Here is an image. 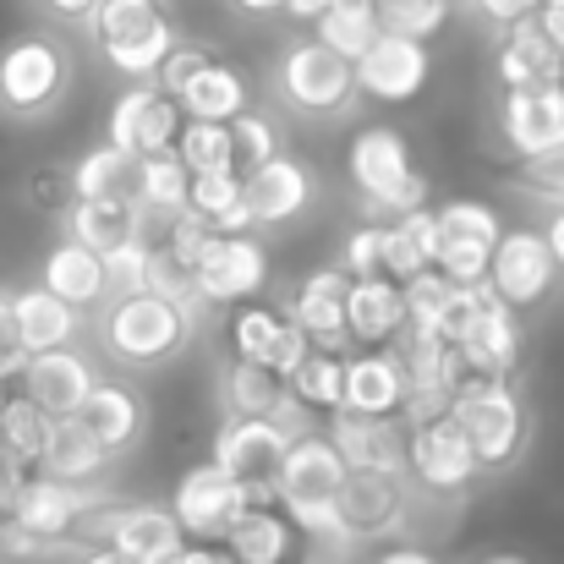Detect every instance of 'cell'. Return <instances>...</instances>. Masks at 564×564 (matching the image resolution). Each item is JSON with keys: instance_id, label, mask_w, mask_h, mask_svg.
Here are the masks:
<instances>
[{"instance_id": "obj_34", "label": "cell", "mask_w": 564, "mask_h": 564, "mask_svg": "<svg viewBox=\"0 0 564 564\" xmlns=\"http://www.w3.org/2000/svg\"><path fill=\"white\" fill-rule=\"evenodd\" d=\"M187 208L214 230V236H247V203H241V171H208L187 182Z\"/></svg>"}, {"instance_id": "obj_15", "label": "cell", "mask_w": 564, "mask_h": 564, "mask_svg": "<svg viewBox=\"0 0 564 564\" xmlns=\"http://www.w3.org/2000/svg\"><path fill=\"white\" fill-rule=\"evenodd\" d=\"M307 351H313L307 335H302L285 313H274V307H263V302H241V307L230 313V357H236V362H258V368H269V373L291 378L302 368Z\"/></svg>"}, {"instance_id": "obj_64", "label": "cell", "mask_w": 564, "mask_h": 564, "mask_svg": "<svg viewBox=\"0 0 564 564\" xmlns=\"http://www.w3.org/2000/svg\"><path fill=\"white\" fill-rule=\"evenodd\" d=\"M362 6H378V0H362Z\"/></svg>"}, {"instance_id": "obj_55", "label": "cell", "mask_w": 564, "mask_h": 564, "mask_svg": "<svg viewBox=\"0 0 564 564\" xmlns=\"http://www.w3.org/2000/svg\"><path fill=\"white\" fill-rule=\"evenodd\" d=\"M538 236H543V247H549V258H554V269H560V274H564V203H560V208H554V214H549V225H543Z\"/></svg>"}, {"instance_id": "obj_43", "label": "cell", "mask_w": 564, "mask_h": 564, "mask_svg": "<svg viewBox=\"0 0 564 564\" xmlns=\"http://www.w3.org/2000/svg\"><path fill=\"white\" fill-rule=\"evenodd\" d=\"M176 160L187 165V176H208V171H236L230 127H219V121H182V132H176Z\"/></svg>"}, {"instance_id": "obj_17", "label": "cell", "mask_w": 564, "mask_h": 564, "mask_svg": "<svg viewBox=\"0 0 564 564\" xmlns=\"http://www.w3.org/2000/svg\"><path fill=\"white\" fill-rule=\"evenodd\" d=\"M313 197H318V176L291 154H274L269 165L241 176V203H247L252 230H274V225L302 219L313 208Z\"/></svg>"}, {"instance_id": "obj_50", "label": "cell", "mask_w": 564, "mask_h": 564, "mask_svg": "<svg viewBox=\"0 0 564 564\" xmlns=\"http://www.w3.org/2000/svg\"><path fill=\"white\" fill-rule=\"evenodd\" d=\"M516 187L532 192V197H549V203H564V149L543 154V160H527Z\"/></svg>"}, {"instance_id": "obj_12", "label": "cell", "mask_w": 564, "mask_h": 564, "mask_svg": "<svg viewBox=\"0 0 564 564\" xmlns=\"http://www.w3.org/2000/svg\"><path fill=\"white\" fill-rule=\"evenodd\" d=\"M182 105L165 99L154 83H132L116 105H110V149H121L127 160H149V154H171L176 149V132H182Z\"/></svg>"}, {"instance_id": "obj_63", "label": "cell", "mask_w": 564, "mask_h": 564, "mask_svg": "<svg viewBox=\"0 0 564 564\" xmlns=\"http://www.w3.org/2000/svg\"><path fill=\"white\" fill-rule=\"evenodd\" d=\"M6 400H11V389H6V383H0V411H6Z\"/></svg>"}, {"instance_id": "obj_60", "label": "cell", "mask_w": 564, "mask_h": 564, "mask_svg": "<svg viewBox=\"0 0 564 564\" xmlns=\"http://www.w3.org/2000/svg\"><path fill=\"white\" fill-rule=\"evenodd\" d=\"M236 11H247V17H274V11H285V0H230Z\"/></svg>"}, {"instance_id": "obj_36", "label": "cell", "mask_w": 564, "mask_h": 564, "mask_svg": "<svg viewBox=\"0 0 564 564\" xmlns=\"http://www.w3.org/2000/svg\"><path fill=\"white\" fill-rule=\"evenodd\" d=\"M187 165L176 160V149L171 154H149V160H138L132 165V203L143 208V214H160V219H176L182 208H187Z\"/></svg>"}, {"instance_id": "obj_25", "label": "cell", "mask_w": 564, "mask_h": 564, "mask_svg": "<svg viewBox=\"0 0 564 564\" xmlns=\"http://www.w3.org/2000/svg\"><path fill=\"white\" fill-rule=\"evenodd\" d=\"M405 335V296L394 280H351L346 285V340L362 351H389Z\"/></svg>"}, {"instance_id": "obj_58", "label": "cell", "mask_w": 564, "mask_h": 564, "mask_svg": "<svg viewBox=\"0 0 564 564\" xmlns=\"http://www.w3.org/2000/svg\"><path fill=\"white\" fill-rule=\"evenodd\" d=\"M329 6H335V0H285V11H291L296 22H318Z\"/></svg>"}, {"instance_id": "obj_57", "label": "cell", "mask_w": 564, "mask_h": 564, "mask_svg": "<svg viewBox=\"0 0 564 564\" xmlns=\"http://www.w3.org/2000/svg\"><path fill=\"white\" fill-rule=\"evenodd\" d=\"M176 564H236V560H230V554H225L219 543H187Z\"/></svg>"}, {"instance_id": "obj_52", "label": "cell", "mask_w": 564, "mask_h": 564, "mask_svg": "<svg viewBox=\"0 0 564 564\" xmlns=\"http://www.w3.org/2000/svg\"><path fill=\"white\" fill-rule=\"evenodd\" d=\"M538 6L543 0H466V11L477 17V22H488V28H516V22H532L538 17Z\"/></svg>"}, {"instance_id": "obj_45", "label": "cell", "mask_w": 564, "mask_h": 564, "mask_svg": "<svg viewBox=\"0 0 564 564\" xmlns=\"http://www.w3.org/2000/svg\"><path fill=\"white\" fill-rule=\"evenodd\" d=\"M230 149H236V171L247 176V171H258V165H269L280 154V127L269 116L247 110V116L230 121Z\"/></svg>"}, {"instance_id": "obj_44", "label": "cell", "mask_w": 564, "mask_h": 564, "mask_svg": "<svg viewBox=\"0 0 564 564\" xmlns=\"http://www.w3.org/2000/svg\"><path fill=\"white\" fill-rule=\"evenodd\" d=\"M455 0H378L373 17H378V33H394V39H416L427 44L444 22H449Z\"/></svg>"}, {"instance_id": "obj_27", "label": "cell", "mask_w": 564, "mask_h": 564, "mask_svg": "<svg viewBox=\"0 0 564 564\" xmlns=\"http://www.w3.org/2000/svg\"><path fill=\"white\" fill-rule=\"evenodd\" d=\"M455 357H460V378H510L521 362V318L505 302H488L482 318L455 346Z\"/></svg>"}, {"instance_id": "obj_53", "label": "cell", "mask_w": 564, "mask_h": 564, "mask_svg": "<svg viewBox=\"0 0 564 564\" xmlns=\"http://www.w3.org/2000/svg\"><path fill=\"white\" fill-rule=\"evenodd\" d=\"M22 362H28V351L17 346V329H11V307H6V296H0V383H11V378L22 373Z\"/></svg>"}, {"instance_id": "obj_8", "label": "cell", "mask_w": 564, "mask_h": 564, "mask_svg": "<svg viewBox=\"0 0 564 564\" xmlns=\"http://www.w3.org/2000/svg\"><path fill=\"white\" fill-rule=\"evenodd\" d=\"M291 438L269 416H225L214 433V466L247 494V505H274V477L285 466Z\"/></svg>"}, {"instance_id": "obj_46", "label": "cell", "mask_w": 564, "mask_h": 564, "mask_svg": "<svg viewBox=\"0 0 564 564\" xmlns=\"http://www.w3.org/2000/svg\"><path fill=\"white\" fill-rule=\"evenodd\" d=\"M433 219H438L444 230H460V236H477V241H499V236H505L499 208H488V203H477V197H449V203L433 208Z\"/></svg>"}, {"instance_id": "obj_30", "label": "cell", "mask_w": 564, "mask_h": 564, "mask_svg": "<svg viewBox=\"0 0 564 564\" xmlns=\"http://www.w3.org/2000/svg\"><path fill=\"white\" fill-rule=\"evenodd\" d=\"M340 411H357V416H400V411H405V368H400V357H394V351L346 357Z\"/></svg>"}, {"instance_id": "obj_20", "label": "cell", "mask_w": 564, "mask_h": 564, "mask_svg": "<svg viewBox=\"0 0 564 564\" xmlns=\"http://www.w3.org/2000/svg\"><path fill=\"white\" fill-rule=\"evenodd\" d=\"M324 438L335 444L346 471H378V477H405V427L400 416H357L335 411Z\"/></svg>"}, {"instance_id": "obj_56", "label": "cell", "mask_w": 564, "mask_h": 564, "mask_svg": "<svg viewBox=\"0 0 564 564\" xmlns=\"http://www.w3.org/2000/svg\"><path fill=\"white\" fill-rule=\"evenodd\" d=\"M50 17H61V22H88V11L99 6V0H39Z\"/></svg>"}, {"instance_id": "obj_10", "label": "cell", "mask_w": 564, "mask_h": 564, "mask_svg": "<svg viewBox=\"0 0 564 564\" xmlns=\"http://www.w3.org/2000/svg\"><path fill=\"white\" fill-rule=\"evenodd\" d=\"M105 494H94V488H72V482H55V477H22V488H17V499H11V527L17 532H28L44 554L50 549H61L66 538H77V521L99 505Z\"/></svg>"}, {"instance_id": "obj_28", "label": "cell", "mask_w": 564, "mask_h": 564, "mask_svg": "<svg viewBox=\"0 0 564 564\" xmlns=\"http://www.w3.org/2000/svg\"><path fill=\"white\" fill-rule=\"evenodd\" d=\"M494 77L505 94H521V88H543V83H564V55L538 33V22H516L499 33V50H494Z\"/></svg>"}, {"instance_id": "obj_49", "label": "cell", "mask_w": 564, "mask_h": 564, "mask_svg": "<svg viewBox=\"0 0 564 564\" xmlns=\"http://www.w3.org/2000/svg\"><path fill=\"white\" fill-rule=\"evenodd\" d=\"M149 236H138V241H127V247H116V252H105V280H110V291L116 296H132V291H143V274H149Z\"/></svg>"}, {"instance_id": "obj_24", "label": "cell", "mask_w": 564, "mask_h": 564, "mask_svg": "<svg viewBox=\"0 0 564 564\" xmlns=\"http://www.w3.org/2000/svg\"><path fill=\"white\" fill-rule=\"evenodd\" d=\"M405 516V477H378V471H351L340 488V532L346 543L357 538H383Z\"/></svg>"}, {"instance_id": "obj_31", "label": "cell", "mask_w": 564, "mask_h": 564, "mask_svg": "<svg viewBox=\"0 0 564 564\" xmlns=\"http://www.w3.org/2000/svg\"><path fill=\"white\" fill-rule=\"evenodd\" d=\"M39 285L50 291V296H61L66 307H99L105 296H110V280H105V258L99 252H88V247H77V241H55L50 252H44V263H39Z\"/></svg>"}, {"instance_id": "obj_35", "label": "cell", "mask_w": 564, "mask_h": 564, "mask_svg": "<svg viewBox=\"0 0 564 564\" xmlns=\"http://www.w3.org/2000/svg\"><path fill=\"white\" fill-rule=\"evenodd\" d=\"M39 471H44V477H55V482L88 488V482H99V477L110 471V455H105V449H99L77 422H55V433H50V444H44Z\"/></svg>"}, {"instance_id": "obj_33", "label": "cell", "mask_w": 564, "mask_h": 564, "mask_svg": "<svg viewBox=\"0 0 564 564\" xmlns=\"http://www.w3.org/2000/svg\"><path fill=\"white\" fill-rule=\"evenodd\" d=\"M422 269H433V208H411L400 219H383V263H378V274L405 285Z\"/></svg>"}, {"instance_id": "obj_47", "label": "cell", "mask_w": 564, "mask_h": 564, "mask_svg": "<svg viewBox=\"0 0 564 564\" xmlns=\"http://www.w3.org/2000/svg\"><path fill=\"white\" fill-rule=\"evenodd\" d=\"M378 263H383V225L368 219V225H357V230L340 241V263H335V269H340L346 280H383Z\"/></svg>"}, {"instance_id": "obj_7", "label": "cell", "mask_w": 564, "mask_h": 564, "mask_svg": "<svg viewBox=\"0 0 564 564\" xmlns=\"http://www.w3.org/2000/svg\"><path fill=\"white\" fill-rule=\"evenodd\" d=\"M274 99L302 121H335L357 99L351 61H340L318 39H296V44H285V55L274 66Z\"/></svg>"}, {"instance_id": "obj_11", "label": "cell", "mask_w": 564, "mask_h": 564, "mask_svg": "<svg viewBox=\"0 0 564 564\" xmlns=\"http://www.w3.org/2000/svg\"><path fill=\"white\" fill-rule=\"evenodd\" d=\"M165 510L176 516V527H182L187 543H225L230 521L247 510V494L214 460H197V466L182 471V482H176V494H171Z\"/></svg>"}, {"instance_id": "obj_54", "label": "cell", "mask_w": 564, "mask_h": 564, "mask_svg": "<svg viewBox=\"0 0 564 564\" xmlns=\"http://www.w3.org/2000/svg\"><path fill=\"white\" fill-rule=\"evenodd\" d=\"M532 22H538V33H543V39H549V44L564 55V0H543Z\"/></svg>"}, {"instance_id": "obj_22", "label": "cell", "mask_w": 564, "mask_h": 564, "mask_svg": "<svg viewBox=\"0 0 564 564\" xmlns=\"http://www.w3.org/2000/svg\"><path fill=\"white\" fill-rule=\"evenodd\" d=\"M346 274L340 269H313L307 280H296L291 291V324L307 335L313 351H335L346 357Z\"/></svg>"}, {"instance_id": "obj_38", "label": "cell", "mask_w": 564, "mask_h": 564, "mask_svg": "<svg viewBox=\"0 0 564 564\" xmlns=\"http://www.w3.org/2000/svg\"><path fill=\"white\" fill-rule=\"evenodd\" d=\"M313 39L324 44V50H335L340 61H362L368 50H373V39H378V17H373V6H362V0H335L318 22H313Z\"/></svg>"}, {"instance_id": "obj_5", "label": "cell", "mask_w": 564, "mask_h": 564, "mask_svg": "<svg viewBox=\"0 0 564 564\" xmlns=\"http://www.w3.org/2000/svg\"><path fill=\"white\" fill-rule=\"evenodd\" d=\"M449 416L460 422L471 455H477V471H505L516 466V455L527 449V400L516 394L510 378H460L455 383V400H449Z\"/></svg>"}, {"instance_id": "obj_16", "label": "cell", "mask_w": 564, "mask_h": 564, "mask_svg": "<svg viewBox=\"0 0 564 564\" xmlns=\"http://www.w3.org/2000/svg\"><path fill=\"white\" fill-rule=\"evenodd\" d=\"M499 143H505L521 165L564 149V83L505 94V105H499Z\"/></svg>"}, {"instance_id": "obj_48", "label": "cell", "mask_w": 564, "mask_h": 564, "mask_svg": "<svg viewBox=\"0 0 564 564\" xmlns=\"http://www.w3.org/2000/svg\"><path fill=\"white\" fill-rule=\"evenodd\" d=\"M214 61V50L208 44H192V39H176V50L160 61V72H154V88L165 94V99H182V88H187L192 77L203 72Z\"/></svg>"}, {"instance_id": "obj_3", "label": "cell", "mask_w": 564, "mask_h": 564, "mask_svg": "<svg viewBox=\"0 0 564 564\" xmlns=\"http://www.w3.org/2000/svg\"><path fill=\"white\" fill-rule=\"evenodd\" d=\"M88 39L105 55L110 72L132 77V83H154L160 61L176 50V22L160 0H99L88 11Z\"/></svg>"}, {"instance_id": "obj_26", "label": "cell", "mask_w": 564, "mask_h": 564, "mask_svg": "<svg viewBox=\"0 0 564 564\" xmlns=\"http://www.w3.org/2000/svg\"><path fill=\"white\" fill-rule=\"evenodd\" d=\"M6 307H11L17 346H22L28 357L61 351V346H72V340H77V329H83V313H77V307H66L61 296H50L44 285H22V291H11V296H6Z\"/></svg>"}, {"instance_id": "obj_40", "label": "cell", "mask_w": 564, "mask_h": 564, "mask_svg": "<svg viewBox=\"0 0 564 564\" xmlns=\"http://www.w3.org/2000/svg\"><path fill=\"white\" fill-rule=\"evenodd\" d=\"M50 433H55V422H50L39 405H28L22 394H11V400H6V411H0V455H11L22 471L44 460Z\"/></svg>"}, {"instance_id": "obj_23", "label": "cell", "mask_w": 564, "mask_h": 564, "mask_svg": "<svg viewBox=\"0 0 564 564\" xmlns=\"http://www.w3.org/2000/svg\"><path fill=\"white\" fill-rule=\"evenodd\" d=\"M61 225H66V241H77V247H88L99 258L127 247V241H138V236H149V214L132 203V192L127 197H77L61 214Z\"/></svg>"}, {"instance_id": "obj_39", "label": "cell", "mask_w": 564, "mask_h": 564, "mask_svg": "<svg viewBox=\"0 0 564 564\" xmlns=\"http://www.w3.org/2000/svg\"><path fill=\"white\" fill-rule=\"evenodd\" d=\"M285 389H291V400L307 405L313 416H335V411H340V394H346V357H335V351H307L302 368L285 378Z\"/></svg>"}, {"instance_id": "obj_51", "label": "cell", "mask_w": 564, "mask_h": 564, "mask_svg": "<svg viewBox=\"0 0 564 564\" xmlns=\"http://www.w3.org/2000/svg\"><path fill=\"white\" fill-rule=\"evenodd\" d=\"M28 197H33V208H44V214H66V208H72V182H66V165H44V171L28 182Z\"/></svg>"}, {"instance_id": "obj_13", "label": "cell", "mask_w": 564, "mask_h": 564, "mask_svg": "<svg viewBox=\"0 0 564 564\" xmlns=\"http://www.w3.org/2000/svg\"><path fill=\"white\" fill-rule=\"evenodd\" d=\"M554 280H560V269H554V258H549V247H543V236L538 230H505L499 241H494V258H488V291H494V302H505L510 313H527V307H538L549 291H554Z\"/></svg>"}, {"instance_id": "obj_19", "label": "cell", "mask_w": 564, "mask_h": 564, "mask_svg": "<svg viewBox=\"0 0 564 564\" xmlns=\"http://www.w3.org/2000/svg\"><path fill=\"white\" fill-rule=\"evenodd\" d=\"M94 362L77 351V346H61V351H44V357H28L22 373H17V394L28 405H39L50 422H72L77 405L88 400L94 389Z\"/></svg>"}, {"instance_id": "obj_29", "label": "cell", "mask_w": 564, "mask_h": 564, "mask_svg": "<svg viewBox=\"0 0 564 564\" xmlns=\"http://www.w3.org/2000/svg\"><path fill=\"white\" fill-rule=\"evenodd\" d=\"M296 543H302V532L291 527V516L280 505H247L230 521L219 549L236 564H296Z\"/></svg>"}, {"instance_id": "obj_1", "label": "cell", "mask_w": 564, "mask_h": 564, "mask_svg": "<svg viewBox=\"0 0 564 564\" xmlns=\"http://www.w3.org/2000/svg\"><path fill=\"white\" fill-rule=\"evenodd\" d=\"M346 466L335 455V444L324 433H302L285 449V466L274 477V505L291 516V527L313 543H346L340 532V488H346Z\"/></svg>"}, {"instance_id": "obj_59", "label": "cell", "mask_w": 564, "mask_h": 564, "mask_svg": "<svg viewBox=\"0 0 564 564\" xmlns=\"http://www.w3.org/2000/svg\"><path fill=\"white\" fill-rule=\"evenodd\" d=\"M378 564H438L433 554H422V549H383Z\"/></svg>"}, {"instance_id": "obj_32", "label": "cell", "mask_w": 564, "mask_h": 564, "mask_svg": "<svg viewBox=\"0 0 564 564\" xmlns=\"http://www.w3.org/2000/svg\"><path fill=\"white\" fill-rule=\"evenodd\" d=\"M182 116L187 121H219V127H230L236 116H247L252 110V88H247V77L230 66V61H208L197 77H192L187 88H182Z\"/></svg>"}, {"instance_id": "obj_4", "label": "cell", "mask_w": 564, "mask_h": 564, "mask_svg": "<svg viewBox=\"0 0 564 564\" xmlns=\"http://www.w3.org/2000/svg\"><path fill=\"white\" fill-rule=\"evenodd\" d=\"M346 176L362 197L368 219H400L411 208H427V192L433 182L411 165V149L394 127H362L346 149Z\"/></svg>"}, {"instance_id": "obj_21", "label": "cell", "mask_w": 564, "mask_h": 564, "mask_svg": "<svg viewBox=\"0 0 564 564\" xmlns=\"http://www.w3.org/2000/svg\"><path fill=\"white\" fill-rule=\"evenodd\" d=\"M72 422L116 460V455H127V449L143 438L149 411H143V400H138L132 383H121V378H94V389H88V400L77 405Z\"/></svg>"}, {"instance_id": "obj_18", "label": "cell", "mask_w": 564, "mask_h": 564, "mask_svg": "<svg viewBox=\"0 0 564 564\" xmlns=\"http://www.w3.org/2000/svg\"><path fill=\"white\" fill-rule=\"evenodd\" d=\"M351 77H357V94H362V99L405 105V99H416V94L427 88V77H433V55H427V44H416V39L378 33L373 50L351 66Z\"/></svg>"}, {"instance_id": "obj_41", "label": "cell", "mask_w": 564, "mask_h": 564, "mask_svg": "<svg viewBox=\"0 0 564 564\" xmlns=\"http://www.w3.org/2000/svg\"><path fill=\"white\" fill-rule=\"evenodd\" d=\"M132 165H138V160H127V154L110 149V143L88 149L77 165H66L72 203H77V197H127V192H132Z\"/></svg>"}, {"instance_id": "obj_42", "label": "cell", "mask_w": 564, "mask_h": 564, "mask_svg": "<svg viewBox=\"0 0 564 564\" xmlns=\"http://www.w3.org/2000/svg\"><path fill=\"white\" fill-rule=\"evenodd\" d=\"M488 258H494V241L444 230V225L433 219V269H438L449 285H482V280H488Z\"/></svg>"}, {"instance_id": "obj_37", "label": "cell", "mask_w": 564, "mask_h": 564, "mask_svg": "<svg viewBox=\"0 0 564 564\" xmlns=\"http://www.w3.org/2000/svg\"><path fill=\"white\" fill-rule=\"evenodd\" d=\"M219 400H225V416H274V405L285 400V378L230 357L219 373Z\"/></svg>"}, {"instance_id": "obj_61", "label": "cell", "mask_w": 564, "mask_h": 564, "mask_svg": "<svg viewBox=\"0 0 564 564\" xmlns=\"http://www.w3.org/2000/svg\"><path fill=\"white\" fill-rule=\"evenodd\" d=\"M83 564H127V560H121V554H110V549H88Z\"/></svg>"}, {"instance_id": "obj_14", "label": "cell", "mask_w": 564, "mask_h": 564, "mask_svg": "<svg viewBox=\"0 0 564 564\" xmlns=\"http://www.w3.org/2000/svg\"><path fill=\"white\" fill-rule=\"evenodd\" d=\"M405 471L422 488H433V494H460V488H471L482 477L477 455H471V444H466V433H460V422L449 411L405 433Z\"/></svg>"}, {"instance_id": "obj_62", "label": "cell", "mask_w": 564, "mask_h": 564, "mask_svg": "<svg viewBox=\"0 0 564 564\" xmlns=\"http://www.w3.org/2000/svg\"><path fill=\"white\" fill-rule=\"evenodd\" d=\"M482 564H527V560H516V554H494V560H482Z\"/></svg>"}, {"instance_id": "obj_2", "label": "cell", "mask_w": 564, "mask_h": 564, "mask_svg": "<svg viewBox=\"0 0 564 564\" xmlns=\"http://www.w3.org/2000/svg\"><path fill=\"white\" fill-rule=\"evenodd\" d=\"M77 77L72 50L55 33H17L0 44V116L6 121H44L66 105Z\"/></svg>"}, {"instance_id": "obj_6", "label": "cell", "mask_w": 564, "mask_h": 564, "mask_svg": "<svg viewBox=\"0 0 564 564\" xmlns=\"http://www.w3.org/2000/svg\"><path fill=\"white\" fill-rule=\"evenodd\" d=\"M99 340L116 362L127 368H160L171 357H182L192 346V307L182 302H165L154 291H132V296H116L105 307V324H99Z\"/></svg>"}, {"instance_id": "obj_9", "label": "cell", "mask_w": 564, "mask_h": 564, "mask_svg": "<svg viewBox=\"0 0 564 564\" xmlns=\"http://www.w3.org/2000/svg\"><path fill=\"white\" fill-rule=\"evenodd\" d=\"M263 285H269V252L252 230L247 236H214L208 252L192 269V302H208V307H241Z\"/></svg>"}]
</instances>
